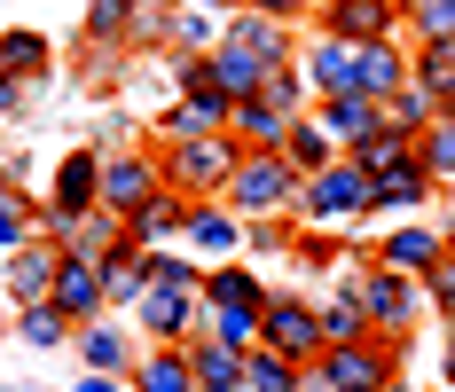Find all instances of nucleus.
Instances as JSON below:
<instances>
[{
  "label": "nucleus",
  "instance_id": "nucleus-48",
  "mask_svg": "<svg viewBox=\"0 0 455 392\" xmlns=\"http://www.w3.org/2000/svg\"><path fill=\"white\" fill-rule=\"evenodd\" d=\"M141 8H181V0H141Z\"/></svg>",
  "mask_w": 455,
  "mask_h": 392
},
{
  "label": "nucleus",
  "instance_id": "nucleus-14",
  "mask_svg": "<svg viewBox=\"0 0 455 392\" xmlns=\"http://www.w3.org/2000/svg\"><path fill=\"white\" fill-rule=\"evenodd\" d=\"M228 118H235V94L220 87H188L157 126H165V141H196V133H228Z\"/></svg>",
  "mask_w": 455,
  "mask_h": 392
},
{
  "label": "nucleus",
  "instance_id": "nucleus-45",
  "mask_svg": "<svg viewBox=\"0 0 455 392\" xmlns=\"http://www.w3.org/2000/svg\"><path fill=\"white\" fill-rule=\"evenodd\" d=\"M71 392H134V385H126V377H79Z\"/></svg>",
  "mask_w": 455,
  "mask_h": 392
},
{
  "label": "nucleus",
  "instance_id": "nucleus-1",
  "mask_svg": "<svg viewBox=\"0 0 455 392\" xmlns=\"http://www.w3.org/2000/svg\"><path fill=\"white\" fill-rule=\"evenodd\" d=\"M204 314V291H196V267L173 260V252H149V291L134 299V322L149 330V346H188Z\"/></svg>",
  "mask_w": 455,
  "mask_h": 392
},
{
  "label": "nucleus",
  "instance_id": "nucleus-2",
  "mask_svg": "<svg viewBox=\"0 0 455 392\" xmlns=\"http://www.w3.org/2000/svg\"><path fill=\"white\" fill-rule=\"evenodd\" d=\"M299 188H307V173L283 157V149H243L235 157V180H228V204L243 220H275L299 204Z\"/></svg>",
  "mask_w": 455,
  "mask_h": 392
},
{
  "label": "nucleus",
  "instance_id": "nucleus-7",
  "mask_svg": "<svg viewBox=\"0 0 455 392\" xmlns=\"http://www.w3.org/2000/svg\"><path fill=\"white\" fill-rule=\"evenodd\" d=\"M416 299H424V283H416V275H393V267H377V252H369V283H362L369 330H377V338H409Z\"/></svg>",
  "mask_w": 455,
  "mask_h": 392
},
{
  "label": "nucleus",
  "instance_id": "nucleus-33",
  "mask_svg": "<svg viewBox=\"0 0 455 392\" xmlns=\"http://www.w3.org/2000/svg\"><path fill=\"white\" fill-rule=\"evenodd\" d=\"M16 330H24V346H63V338H71L79 322H71V314H63L55 299H24V314H16Z\"/></svg>",
  "mask_w": 455,
  "mask_h": 392
},
{
  "label": "nucleus",
  "instance_id": "nucleus-35",
  "mask_svg": "<svg viewBox=\"0 0 455 392\" xmlns=\"http://www.w3.org/2000/svg\"><path fill=\"white\" fill-rule=\"evenodd\" d=\"M416 157H424V173H432V180H455V118H448V110L416 133Z\"/></svg>",
  "mask_w": 455,
  "mask_h": 392
},
{
  "label": "nucleus",
  "instance_id": "nucleus-13",
  "mask_svg": "<svg viewBox=\"0 0 455 392\" xmlns=\"http://www.w3.org/2000/svg\"><path fill=\"white\" fill-rule=\"evenodd\" d=\"M47 299L63 306V314H71L79 330H87V322H102V306H110L102 260H71V252H63V267H55V291H47Z\"/></svg>",
  "mask_w": 455,
  "mask_h": 392
},
{
  "label": "nucleus",
  "instance_id": "nucleus-8",
  "mask_svg": "<svg viewBox=\"0 0 455 392\" xmlns=\"http://www.w3.org/2000/svg\"><path fill=\"white\" fill-rule=\"evenodd\" d=\"M315 16L338 40H401L409 32V0H322Z\"/></svg>",
  "mask_w": 455,
  "mask_h": 392
},
{
  "label": "nucleus",
  "instance_id": "nucleus-38",
  "mask_svg": "<svg viewBox=\"0 0 455 392\" xmlns=\"http://www.w3.org/2000/svg\"><path fill=\"white\" fill-rule=\"evenodd\" d=\"M24 236H32V196H24V188H8V180H0V252H16V244H24Z\"/></svg>",
  "mask_w": 455,
  "mask_h": 392
},
{
  "label": "nucleus",
  "instance_id": "nucleus-27",
  "mask_svg": "<svg viewBox=\"0 0 455 392\" xmlns=\"http://www.w3.org/2000/svg\"><path fill=\"white\" fill-rule=\"evenodd\" d=\"M409 79L432 94V102H448L455 94V40H416L409 47Z\"/></svg>",
  "mask_w": 455,
  "mask_h": 392
},
{
  "label": "nucleus",
  "instance_id": "nucleus-47",
  "mask_svg": "<svg viewBox=\"0 0 455 392\" xmlns=\"http://www.w3.org/2000/svg\"><path fill=\"white\" fill-rule=\"evenodd\" d=\"M448 385H455V338H448Z\"/></svg>",
  "mask_w": 455,
  "mask_h": 392
},
{
  "label": "nucleus",
  "instance_id": "nucleus-44",
  "mask_svg": "<svg viewBox=\"0 0 455 392\" xmlns=\"http://www.w3.org/2000/svg\"><path fill=\"white\" fill-rule=\"evenodd\" d=\"M16 110H24V79H8V71H0V118H16Z\"/></svg>",
  "mask_w": 455,
  "mask_h": 392
},
{
  "label": "nucleus",
  "instance_id": "nucleus-25",
  "mask_svg": "<svg viewBox=\"0 0 455 392\" xmlns=\"http://www.w3.org/2000/svg\"><path fill=\"white\" fill-rule=\"evenodd\" d=\"M188 369H196V392H235L243 385V353L220 346V338H196L188 346Z\"/></svg>",
  "mask_w": 455,
  "mask_h": 392
},
{
  "label": "nucleus",
  "instance_id": "nucleus-42",
  "mask_svg": "<svg viewBox=\"0 0 455 392\" xmlns=\"http://www.w3.org/2000/svg\"><path fill=\"white\" fill-rule=\"evenodd\" d=\"M416 283H424V299H432V306H440V314L455 322V260H440L432 275H416Z\"/></svg>",
  "mask_w": 455,
  "mask_h": 392
},
{
  "label": "nucleus",
  "instance_id": "nucleus-15",
  "mask_svg": "<svg viewBox=\"0 0 455 392\" xmlns=\"http://www.w3.org/2000/svg\"><path fill=\"white\" fill-rule=\"evenodd\" d=\"M204 71H212V87H220V94H235V102H243V94L267 87L275 63H267V55H251L243 40H212V47H204Z\"/></svg>",
  "mask_w": 455,
  "mask_h": 392
},
{
  "label": "nucleus",
  "instance_id": "nucleus-26",
  "mask_svg": "<svg viewBox=\"0 0 455 392\" xmlns=\"http://www.w3.org/2000/svg\"><path fill=\"white\" fill-rule=\"evenodd\" d=\"M299 369L307 361H291V353H275V346H251L243 353V392H307Z\"/></svg>",
  "mask_w": 455,
  "mask_h": 392
},
{
  "label": "nucleus",
  "instance_id": "nucleus-5",
  "mask_svg": "<svg viewBox=\"0 0 455 392\" xmlns=\"http://www.w3.org/2000/svg\"><path fill=\"white\" fill-rule=\"evenodd\" d=\"M393 338H354V346H322L315 385L330 392H393Z\"/></svg>",
  "mask_w": 455,
  "mask_h": 392
},
{
  "label": "nucleus",
  "instance_id": "nucleus-29",
  "mask_svg": "<svg viewBox=\"0 0 455 392\" xmlns=\"http://www.w3.org/2000/svg\"><path fill=\"white\" fill-rule=\"evenodd\" d=\"M354 338H377V330H369L362 291H338V299H322V346H354Z\"/></svg>",
  "mask_w": 455,
  "mask_h": 392
},
{
  "label": "nucleus",
  "instance_id": "nucleus-17",
  "mask_svg": "<svg viewBox=\"0 0 455 392\" xmlns=\"http://www.w3.org/2000/svg\"><path fill=\"white\" fill-rule=\"evenodd\" d=\"M55 267H63V244H55V236H24V244H16V252H8V291H16V299H47V291H55Z\"/></svg>",
  "mask_w": 455,
  "mask_h": 392
},
{
  "label": "nucleus",
  "instance_id": "nucleus-23",
  "mask_svg": "<svg viewBox=\"0 0 455 392\" xmlns=\"http://www.w3.org/2000/svg\"><path fill=\"white\" fill-rule=\"evenodd\" d=\"M228 133H235V149H283L291 118H283V110H267L259 94H243V102H235V118H228Z\"/></svg>",
  "mask_w": 455,
  "mask_h": 392
},
{
  "label": "nucleus",
  "instance_id": "nucleus-40",
  "mask_svg": "<svg viewBox=\"0 0 455 392\" xmlns=\"http://www.w3.org/2000/svg\"><path fill=\"white\" fill-rule=\"evenodd\" d=\"M220 40V24H212V8H196V0H188L181 16H173V47H188V55H196V47H212Z\"/></svg>",
  "mask_w": 455,
  "mask_h": 392
},
{
  "label": "nucleus",
  "instance_id": "nucleus-43",
  "mask_svg": "<svg viewBox=\"0 0 455 392\" xmlns=\"http://www.w3.org/2000/svg\"><path fill=\"white\" fill-rule=\"evenodd\" d=\"M243 8H259V16H275V24H299V16L322 8V0H243Z\"/></svg>",
  "mask_w": 455,
  "mask_h": 392
},
{
  "label": "nucleus",
  "instance_id": "nucleus-12",
  "mask_svg": "<svg viewBox=\"0 0 455 392\" xmlns=\"http://www.w3.org/2000/svg\"><path fill=\"white\" fill-rule=\"evenodd\" d=\"M181 244H196L204 260H228V252L243 244V212H235L228 196H196L181 212Z\"/></svg>",
  "mask_w": 455,
  "mask_h": 392
},
{
  "label": "nucleus",
  "instance_id": "nucleus-32",
  "mask_svg": "<svg viewBox=\"0 0 455 392\" xmlns=\"http://www.w3.org/2000/svg\"><path fill=\"white\" fill-rule=\"evenodd\" d=\"M79 353H87L94 377H126V369H134V353H126V338H118L110 322H87V330H79Z\"/></svg>",
  "mask_w": 455,
  "mask_h": 392
},
{
  "label": "nucleus",
  "instance_id": "nucleus-28",
  "mask_svg": "<svg viewBox=\"0 0 455 392\" xmlns=\"http://www.w3.org/2000/svg\"><path fill=\"white\" fill-rule=\"evenodd\" d=\"M346 157H354V165H362L369 180H393L401 165H416V141H409V133H385V126H377L369 141H354Z\"/></svg>",
  "mask_w": 455,
  "mask_h": 392
},
{
  "label": "nucleus",
  "instance_id": "nucleus-51",
  "mask_svg": "<svg viewBox=\"0 0 455 392\" xmlns=\"http://www.w3.org/2000/svg\"><path fill=\"white\" fill-rule=\"evenodd\" d=\"M235 392H243V385H235Z\"/></svg>",
  "mask_w": 455,
  "mask_h": 392
},
{
  "label": "nucleus",
  "instance_id": "nucleus-36",
  "mask_svg": "<svg viewBox=\"0 0 455 392\" xmlns=\"http://www.w3.org/2000/svg\"><path fill=\"white\" fill-rule=\"evenodd\" d=\"M134 16H141V0H87V40H94V47L126 40V32H134Z\"/></svg>",
  "mask_w": 455,
  "mask_h": 392
},
{
  "label": "nucleus",
  "instance_id": "nucleus-39",
  "mask_svg": "<svg viewBox=\"0 0 455 392\" xmlns=\"http://www.w3.org/2000/svg\"><path fill=\"white\" fill-rule=\"evenodd\" d=\"M409 32L416 40H455V0H409Z\"/></svg>",
  "mask_w": 455,
  "mask_h": 392
},
{
  "label": "nucleus",
  "instance_id": "nucleus-31",
  "mask_svg": "<svg viewBox=\"0 0 455 392\" xmlns=\"http://www.w3.org/2000/svg\"><path fill=\"white\" fill-rule=\"evenodd\" d=\"M283 157H291L299 173H322V165L338 157V141L322 133V118H291V133H283Z\"/></svg>",
  "mask_w": 455,
  "mask_h": 392
},
{
  "label": "nucleus",
  "instance_id": "nucleus-19",
  "mask_svg": "<svg viewBox=\"0 0 455 392\" xmlns=\"http://www.w3.org/2000/svg\"><path fill=\"white\" fill-rule=\"evenodd\" d=\"M126 385L134 392H196V369H188V346H149L126 369Z\"/></svg>",
  "mask_w": 455,
  "mask_h": 392
},
{
  "label": "nucleus",
  "instance_id": "nucleus-22",
  "mask_svg": "<svg viewBox=\"0 0 455 392\" xmlns=\"http://www.w3.org/2000/svg\"><path fill=\"white\" fill-rule=\"evenodd\" d=\"M47 63H55V47H47V32H32V24H16V32H0V71L8 79H47Z\"/></svg>",
  "mask_w": 455,
  "mask_h": 392
},
{
  "label": "nucleus",
  "instance_id": "nucleus-49",
  "mask_svg": "<svg viewBox=\"0 0 455 392\" xmlns=\"http://www.w3.org/2000/svg\"><path fill=\"white\" fill-rule=\"evenodd\" d=\"M440 110H448V118H455V94H448V102H440Z\"/></svg>",
  "mask_w": 455,
  "mask_h": 392
},
{
  "label": "nucleus",
  "instance_id": "nucleus-3",
  "mask_svg": "<svg viewBox=\"0 0 455 392\" xmlns=\"http://www.w3.org/2000/svg\"><path fill=\"white\" fill-rule=\"evenodd\" d=\"M235 133H196V141H173L165 149V188L173 196H228V180H235Z\"/></svg>",
  "mask_w": 455,
  "mask_h": 392
},
{
  "label": "nucleus",
  "instance_id": "nucleus-9",
  "mask_svg": "<svg viewBox=\"0 0 455 392\" xmlns=\"http://www.w3.org/2000/svg\"><path fill=\"white\" fill-rule=\"evenodd\" d=\"M157 188H165V157H141V149H126V157H102V212L134 220Z\"/></svg>",
  "mask_w": 455,
  "mask_h": 392
},
{
  "label": "nucleus",
  "instance_id": "nucleus-50",
  "mask_svg": "<svg viewBox=\"0 0 455 392\" xmlns=\"http://www.w3.org/2000/svg\"><path fill=\"white\" fill-rule=\"evenodd\" d=\"M448 260H455V228H448Z\"/></svg>",
  "mask_w": 455,
  "mask_h": 392
},
{
  "label": "nucleus",
  "instance_id": "nucleus-37",
  "mask_svg": "<svg viewBox=\"0 0 455 392\" xmlns=\"http://www.w3.org/2000/svg\"><path fill=\"white\" fill-rule=\"evenodd\" d=\"M259 102L283 110V118H307V71H299V63H275L267 87H259Z\"/></svg>",
  "mask_w": 455,
  "mask_h": 392
},
{
  "label": "nucleus",
  "instance_id": "nucleus-21",
  "mask_svg": "<svg viewBox=\"0 0 455 392\" xmlns=\"http://www.w3.org/2000/svg\"><path fill=\"white\" fill-rule=\"evenodd\" d=\"M322 133L338 141V149H354V141H369L377 133V94H322Z\"/></svg>",
  "mask_w": 455,
  "mask_h": 392
},
{
  "label": "nucleus",
  "instance_id": "nucleus-16",
  "mask_svg": "<svg viewBox=\"0 0 455 392\" xmlns=\"http://www.w3.org/2000/svg\"><path fill=\"white\" fill-rule=\"evenodd\" d=\"M440 260H448V236H432L424 220H409V228H393V236L377 244V267H393V275H432Z\"/></svg>",
  "mask_w": 455,
  "mask_h": 392
},
{
  "label": "nucleus",
  "instance_id": "nucleus-10",
  "mask_svg": "<svg viewBox=\"0 0 455 392\" xmlns=\"http://www.w3.org/2000/svg\"><path fill=\"white\" fill-rule=\"evenodd\" d=\"M102 204V157L94 149H71L63 165H55V188H47V236L63 228V220H79Z\"/></svg>",
  "mask_w": 455,
  "mask_h": 392
},
{
  "label": "nucleus",
  "instance_id": "nucleus-6",
  "mask_svg": "<svg viewBox=\"0 0 455 392\" xmlns=\"http://www.w3.org/2000/svg\"><path fill=\"white\" fill-rule=\"evenodd\" d=\"M259 346H275V353H291V361L315 369V361H322V306L267 299V306H259Z\"/></svg>",
  "mask_w": 455,
  "mask_h": 392
},
{
  "label": "nucleus",
  "instance_id": "nucleus-18",
  "mask_svg": "<svg viewBox=\"0 0 455 392\" xmlns=\"http://www.w3.org/2000/svg\"><path fill=\"white\" fill-rule=\"evenodd\" d=\"M196 291H204L212 314H235V306H243V314H259V306H267L259 275H251V267H235V260H212V275H196Z\"/></svg>",
  "mask_w": 455,
  "mask_h": 392
},
{
  "label": "nucleus",
  "instance_id": "nucleus-46",
  "mask_svg": "<svg viewBox=\"0 0 455 392\" xmlns=\"http://www.w3.org/2000/svg\"><path fill=\"white\" fill-rule=\"evenodd\" d=\"M196 8H212V16H228V8H243V0H196Z\"/></svg>",
  "mask_w": 455,
  "mask_h": 392
},
{
  "label": "nucleus",
  "instance_id": "nucleus-30",
  "mask_svg": "<svg viewBox=\"0 0 455 392\" xmlns=\"http://www.w3.org/2000/svg\"><path fill=\"white\" fill-rule=\"evenodd\" d=\"M181 212H188V196H173V188H157L149 204H141L134 220H126V236H134L141 252H157V236H173L181 228Z\"/></svg>",
  "mask_w": 455,
  "mask_h": 392
},
{
  "label": "nucleus",
  "instance_id": "nucleus-24",
  "mask_svg": "<svg viewBox=\"0 0 455 392\" xmlns=\"http://www.w3.org/2000/svg\"><path fill=\"white\" fill-rule=\"evenodd\" d=\"M432 118H440V102L416 87V79H409V87H393L385 102H377V126H385V133H409V141H416L424 126H432Z\"/></svg>",
  "mask_w": 455,
  "mask_h": 392
},
{
  "label": "nucleus",
  "instance_id": "nucleus-20",
  "mask_svg": "<svg viewBox=\"0 0 455 392\" xmlns=\"http://www.w3.org/2000/svg\"><path fill=\"white\" fill-rule=\"evenodd\" d=\"M220 40H243L251 55H267V63H299V55H291V24H275V16H259V8H228Z\"/></svg>",
  "mask_w": 455,
  "mask_h": 392
},
{
  "label": "nucleus",
  "instance_id": "nucleus-4",
  "mask_svg": "<svg viewBox=\"0 0 455 392\" xmlns=\"http://www.w3.org/2000/svg\"><path fill=\"white\" fill-rule=\"evenodd\" d=\"M291 212L307 220H354V212H377V180L354 165V157H330L322 173H307V188H299V204Z\"/></svg>",
  "mask_w": 455,
  "mask_h": 392
},
{
  "label": "nucleus",
  "instance_id": "nucleus-34",
  "mask_svg": "<svg viewBox=\"0 0 455 392\" xmlns=\"http://www.w3.org/2000/svg\"><path fill=\"white\" fill-rule=\"evenodd\" d=\"M424 196H432V173H424V157H416V165H401L393 180H377V212H416Z\"/></svg>",
  "mask_w": 455,
  "mask_h": 392
},
{
  "label": "nucleus",
  "instance_id": "nucleus-11",
  "mask_svg": "<svg viewBox=\"0 0 455 392\" xmlns=\"http://www.w3.org/2000/svg\"><path fill=\"white\" fill-rule=\"evenodd\" d=\"M299 71H307V87L322 94H362V40H338V32H322L315 55H299Z\"/></svg>",
  "mask_w": 455,
  "mask_h": 392
},
{
  "label": "nucleus",
  "instance_id": "nucleus-41",
  "mask_svg": "<svg viewBox=\"0 0 455 392\" xmlns=\"http://www.w3.org/2000/svg\"><path fill=\"white\" fill-rule=\"evenodd\" d=\"M212 338L235 346V353H251L259 346V314H243V306H235V314H212Z\"/></svg>",
  "mask_w": 455,
  "mask_h": 392
}]
</instances>
